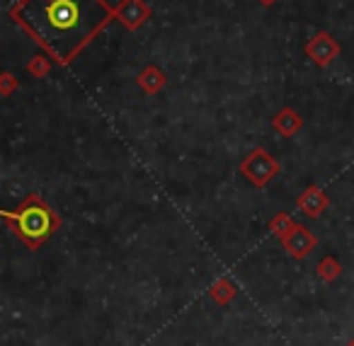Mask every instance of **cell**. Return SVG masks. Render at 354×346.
<instances>
[{
  "label": "cell",
  "mask_w": 354,
  "mask_h": 346,
  "mask_svg": "<svg viewBox=\"0 0 354 346\" xmlns=\"http://www.w3.org/2000/svg\"><path fill=\"white\" fill-rule=\"evenodd\" d=\"M22 25L59 59H71L107 20L100 0H27Z\"/></svg>",
  "instance_id": "cell-1"
},
{
  "label": "cell",
  "mask_w": 354,
  "mask_h": 346,
  "mask_svg": "<svg viewBox=\"0 0 354 346\" xmlns=\"http://www.w3.org/2000/svg\"><path fill=\"white\" fill-rule=\"evenodd\" d=\"M8 218L15 220L17 233H20L30 244L44 242V240L49 238L51 230H54V225H56L51 211L37 199H30L25 209L17 211V213H8Z\"/></svg>",
  "instance_id": "cell-2"
},
{
  "label": "cell",
  "mask_w": 354,
  "mask_h": 346,
  "mask_svg": "<svg viewBox=\"0 0 354 346\" xmlns=\"http://www.w3.org/2000/svg\"><path fill=\"white\" fill-rule=\"evenodd\" d=\"M274 170H277V165H274V162L267 160L265 153H262V151H257L255 155H252L250 160L245 162L248 177H250V180H255L257 184H262V182H265L267 177L274 175Z\"/></svg>",
  "instance_id": "cell-3"
},
{
  "label": "cell",
  "mask_w": 354,
  "mask_h": 346,
  "mask_svg": "<svg viewBox=\"0 0 354 346\" xmlns=\"http://www.w3.org/2000/svg\"><path fill=\"white\" fill-rule=\"evenodd\" d=\"M284 244L289 249V254L294 257H304L306 252H310V247L315 244V240L310 238V233H306L304 228H294V233L289 230V235L284 238Z\"/></svg>",
  "instance_id": "cell-4"
},
{
  "label": "cell",
  "mask_w": 354,
  "mask_h": 346,
  "mask_svg": "<svg viewBox=\"0 0 354 346\" xmlns=\"http://www.w3.org/2000/svg\"><path fill=\"white\" fill-rule=\"evenodd\" d=\"M349 346H354V341H352V344H349Z\"/></svg>",
  "instance_id": "cell-5"
}]
</instances>
